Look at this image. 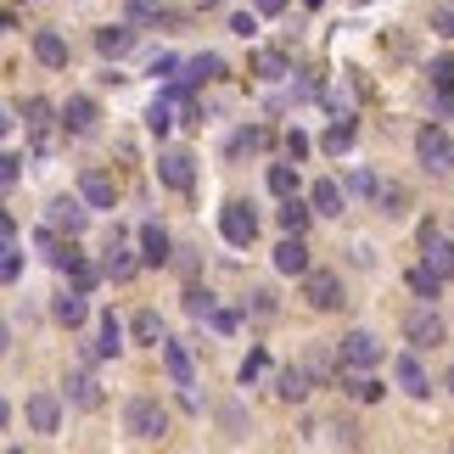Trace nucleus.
I'll list each match as a JSON object with an SVG mask.
<instances>
[{
    "mask_svg": "<svg viewBox=\"0 0 454 454\" xmlns=\"http://www.w3.org/2000/svg\"><path fill=\"white\" fill-rule=\"evenodd\" d=\"M432 84L454 96V57H438V62H432Z\"/></svg>",
    "mask_w": 454,
    "mask_h": 454,
    "instance_id": "c03bdc74",
    "label": "nucleus"
},
{
    "mask_svg": "<svg viewBox=\"0 0 454 454\" xmlns=\"http://www.w3.org/2000/svg\"><path fill=\"white\" fill-rule=\"evenodd\" d=\"M309 219H314V202H298V197H281V231H309Z\"/></svg>",
    "mask_w": 454,
    "mask_h": 454,
    "instance_id": "cd10ccee",
    "label": "nucleus"
},
{
    "mask_svg": "<svg viewBox=\"0 0 454 454\" xmlns=\"http://www.w3.org/2000/svg\"><path fill=\"white\" fill-rule=\"evenodd\" d=\"M286 157H292V163H303V157H309V135H303L298 124L286 129Z\"/></svg>",
    "mask_w": 454,
    "mask_h": 454,
    "instance_id": "49530a36",
    "label": "nucleus"
},
{
    "mask_svg": "<svg viewBox=\"0 0 454 454\" xmlns=\"http://www.w3.org/2000/svg\"><path fill=\"white\" fill-rule=\"evenodd\" d=\"M0 275H6V281H17V275H23V253H17V247H6V258H0Z\"/></svg>",
    "mask_w": 454,
    "mask_h": 454,
    "instance_id": "3c124183",
    "label": "nucleus"
},
{
    "mask_svg": "<svg viewBox=\"0 0 454 454\" xmlns=\"http://www.w3.org/2000/svg\"><path fill=\"white\" fill-rule=\"evenodd\" d=\"M258 146H270V129H258V124H253V129H241L236 141H231V157H241V152H258Z\"/></svg>",
    "mask_w": 454,
    "mask_h": 454,
    "instance_id": "a19ab883",
    "label": "nucleus"
},
{
    "mask_svg": "<svg viewBox=\"0 0 454 454\" xmlns=\"http://www.w3.org/2000/svg\"><path fill=\"white\" fill-rule=\"evenodd\" d=\"M376 191H381V180H376L371 168H354V174H348V197H376Z\"/></svg>",
    "mask_w": 454,
    "mask_h": 454,
    "instance_id": "ea45409f",
    "label": "nucleus"
},
{
    "mask_svg": "<svg viewBox=\"0 0 454 454\" xmlns=\"http://www.w3.org/2000/svg\"><path fill=\"white\" fill-rule=\"evenodd\" d=\"M337 348H342V371H371V364H381V342L371 331H348Z\"/></svg>",
    "mask_w": 454,
    "mask_h": 454,
    "instance_id": "423d86ee",
    "label": "nucleus"
},
{
    "mask_svg": "<svg viewBox=\"0 0 454 454\" xmlns=\"http://www.w3.org/2000/svg\"><path fill=\"white\" fill-rule=\"evenodd\" d=\"M303 298H309V309L331 314V309H342V281L331 270H309L303 275Z\"/></svg>",
    "mask_w": 454,
    "mask_h": 454,
    "instance_id": "39448f33",
    "label": "nucleus"
},
{
    "mask_svg": "<svg viewBox=\"0 0 454 454\" xmlns=\"http://www.w3.org/2000/svg\"><path fill=\"white\" fill-rule=\"evenodd\" d=\"M219 74H224V62L214 57V51H202V57H191V62H185V74H180V84H185V90H197L202 79H219Z\"/></svg>",
    "mask_w": 454,
    "mask_h": 454,
    "instance_id": "b1692460",
    "label": "nucleus"
},
{
    "mask_svg": "<svg viewBox=\"0 0 454 454\" xmlns=\"http://www.w3.org/2000/svg\"><path fill=\"white\" fill-rule=\"evenodd\" d=\"M118 348H124V325H118V314L107 309L101 314V337H96V359H118Z\"/></svg>",
    "mask_w": 454,
    "mask_h": 454,
    "instance_id": "393cba45",
    "label": "nucleus"
},
{
    "mask_svg": "<svg viewBox=\"0 0 454 454\" xmlns=\"http://www.w3.org/2000/svg\"><path fill=\"white\" fill-rule=\"evenodd\" d=\"M79 197L101 214V207H113V202H118V191H113V180H107L101 168H84V174H79Z\"/></svg>",
    "mask_w": 454,
    "mask_h": 454,
    "instance_id": "dca6fc26",
    "label": "nucleus"
},
{
    "mask_svg": "<svg viewBox=\"0 0 454 454\" xmlns=\"http://www.w3.org/2000/svg\"><path fill=\"white\" fill-rule=\"evenodd\" d=\"M253 6L264 12V17H275V12H286V0H253Z\"/></svg>",
    "mask_w": 454,
    "mask_h": 454,
    "instance_id": "5fc2aeb1",
    "label": "nucleus"
},
{
    "mask_svg": "<svg viewBox=\"0 0 454 454\" xmlns=\"http://www.w3.org/2000/svg\"><path fill=\"white\" fill-rule=\"evenodd\" d=\"M180 67H185V62H180V57H168V51H163V57L152 62V74H157V79H174V74H180Z\"/></svg>",
    "mask_w": 454,
    "mask_h": 454,
    "instance_id": "8fccbe9b",
    "label": "nucleus"
},
{
    "mask_svg": "<svg viewBox=\"0 0 454 454\" xmlns=\"http://www.w3.org/2000/svg\"><path fill=\"white\" fill-rule=\"evenodd\" d=\"M320 432H325L320 443H331V449H354V443H359V427H354V421H325Z\"/></svg>",
    "mask_w": 454,
    "mask_h": 454,
    "instance_id": "f704fd0d",
    "label": "nucleus"
},
{
    "mask_svg": "<svg viewBox=\"0 0 454 454\" xmlns=\"http://www.w3.org/2000/svg\"><path fill=\"white\" fill-rule=\"evenodd\" d=\"M23 415H28V432H40V438H51V432L62 427V404H57L51 393H34Z\"/></svg>",
    "mask_w": 454,
    "mask_h": 454,
    "instance_id": "9b49d317",
    "label": "nucleus"
},
{
    "mask_svg": "<svg viewBox=\"0 0 454 454\" xmlns=\"http://www.w3.org/2000/svg\"><path fill=\"white\" fill-rule=\"evenodd\" d=\"M0 180H6V185H17V180H23V157H17V152H6V157H0Z\"/></svg>",
    "mask_w": 454,
    "mask_h": 454,
    "instance_id": "de8ad7c7",
    "label": "nucleus"
},
{
    "mask_svg": "<svg viewBox=\"0 0 454 454\" xmlns=\"http://www.w3.org/2000/svg\"><path fill=\"white\" fill-rule=\"evenodd\" d=\"M253 28H258L253 12H236V17H231V34H241V40H253Z\"/></svg>",
    "mask_w": 454,
    "mask_h": 454,
    "instance_id": "603ef678",
    "label": "nucleus"
},
{
    "mask_svg": "<svg viewBox=\"0 0 454 454\" xmlns=\"http://www.w3.org/2000/svg\"><path fill=\"white\" fill-rule=\"evenodd\" d=\"M264 364H270V354H264V348H253V354L241 359V381H247V387H253V381L264 376Z\"/></svg>",
    "mask_w": 454,
    "mask_h": 454,
    "instance_id": "79ce46f5",
    "label": "nucleus"
},
{
    "mask_svg": "<svg viewBox=\"0 0 454 454\" xmlns=\"http://www.w3.org/2000/svg\"><path fill=\"white\" fill-rule=\"evenodd\" d=\"M34 57H40L45 67H67V40L57 28H40V34H34Z\"/></svg>",
    "mask_w": 454,
    "mask_h": 454,
    "instance_id": "4be33fe9",
    "label": "nucleus"
},
{
    "mask_svg": "<svg viewBox=\"0 0 454 454\" xmlns=\"http://www.w3.org/2000/svg\"><path fill=\"white\" fill-rule=\"evenodd\" d=\"M129 17L135 23H157V17H168V12L157 6V0H129Z\"/></svg>",
    "mask_w": 454,
    "mask_h": 454,
    "instance_id": "a18cd8bd",
    "label": "nucleus"
},
{
    "mask_svg": "<svg viewBox=\"0 0 454 454\" xmlns=\"http://www.w3.org/2000/svg\"><path fill=\"white\" fill-rule=\"evenodd\" d=\"M141 258H146L152 270H163L168 258H174V253H168V236H163V224H157V219L141 224Z\"/></svg>",
    "mask_w": 454,
    "mask_h": 454,
    "instance_id": "412c9836",
    "label": "nucleus"
},
{
    "mask_svg": "<svg viewBox=\"0 0 454 454\" xmlns=\"http://www.w3.org/2000/svg\"><path fill=\"white\" fill-rule=\"evenodd\" d=\"M415 157H421V168L432 174H454V141L443 124H427L421 135H415Z\"/></svg>",
    "mask_w": 454,
    "mask_h": 454,
    "instance_id": "f03ea898",
    "label": "nucleus"
},
{
    "mask_svg": "<svg viewBox=\"0 0 454 454\" xmlns=\"http://www.w3.org/2000/svg\"><path fill=\"white\" fill-rule=\"evenodd\" d=\"M376 202H381V214H387V219H404V214H410V191L398 185V180L381 185V191H376Z\"/></svg>",
    "mask_w": 454,
    "mask_h": 454,
    "instance_id": "c85d7f7f",
    "label": "nucleus"
},
{
    "mask_svg": "<svg viewBox=\"0 0 454 454\" xmlns=\"http://www.w3.org/2000/svg\"><path fill=\"white\" fill-rule=\"evenodd\" d=\"M309 202H314V214H320V219H337L342 207H348V185H337V180H314Z\"/></svg>",
    "mask_w": 454,
    "mask_h": 454,
    "instance_id": "f3484780",
    "label": "nucleus"
},
{
    "mask_svg": "<svg viewBox=\"0 0 454 454\" xmlns=\"http://www.w3.org/2000/svg\"><path fill=\"white\" fill-rule=\"evenodd\" d=\"M247 314H264V320H270V314H275V292H270V286L247 292Z\"/></svg>",
    "mask_w": 454,
    "mask_h": 454,
    "instance_id": "37998d69",
    "label": "nucleus"
},
{
    "mask_svg": "<svg viewBox=\"0 0 454 454\" xmlns=\"http://www.w3.org/2000/svg\"><path fill=\"white\" fill-rule=\"evenodd\" d=\"M207 6H219V0H207Z\"/></svg>",
    "mask_w": 454,
    "mask_h": 454,
    "instance_id": "4d7b16f0",
    "label": "nucleus"
},
{
    "mask_svg": "<svg viewBox=\"0 0 454 454\" xmlns=\"http://www.w3.org/2000/svg\"><path fill=\"white\" fill-rule=\"evenodd\" d=\"M90 214H96V207L90 202H84V197H57V202H51V224H57V231H67V236H79L84 231V224H90Z\"/></svg>",
    "mask_w": 454,
    "mask_h": 454,
    "instance_id": "0eeeda50",
    "label": "nucleus"
},
{
    "mask_svg": "<svg viewBox=\"0 0 454 454\" xmlns=\"http://www.w3.org/2000/svg\"><path fill=\"white\" fill-rule=\"evenodd\" d=\"M236 325H241V314H236V309H214V331H219V337H231Z\"/></svg>",
    "mask_w": 454,
    "mask_h": 454,
    "instance_id": "09e8293b",
    "label": "nucleus"
},
{
    "mask_svg": "<svg viewBox=\"0 0 454 454\" xmlns=\"http://www.w3.org/2000/svg\"><path fill=\"white\" fill-rule=\"evenodd\" d=\"M410 292H415V298H438V292H443V275L438 270H432V264H421V270H410Z\"/></svg>",
    "mask_w": 454,
    "mask_h": 454,
    "instance_id": "2f4dec72",
    "label": "nucleus"
},
{
    "mask_svg": "<svg viewBox=\"0 0 454 454\" xmlns=\"http://www.w3.org/2000/svg\"><path fill=\"white\" fill-rule=\"evenodd\" d=\"M197 157L191 152H163V163H157V180H163L168 191H191V180H197Z\"/></svg>",
    "mask_w": 454,
    "mask_h": 454,
    "instance_id": "9d476101",
    "label": "nucleus"
},
{
    "mask_svg": "<svg viewBox=\"0 0 454 454\" xmlns=\"http://www.w3.org/2000/svg\"><path fill=\"white\" fill-rule=\"evenodd\" d=\"M253 67H258V79H286V74H292L286 51H258V57H253Z\"/></svg>",
    "mask_w": 454,
    "mask_h": 454,
    "instance_id": "473e14b6",
    "label": "nucleus"
},
{
    "mask_svg": "<svg viewBox=\"0 0 454 454\" xmlns=\"http://www.w3.org/2000/svg\"><path fill=\"white\" fill-rule=\"evenodd\" d=\"M303 371L314 381H331V376H342V348H331V342H314L309 354H303Z\"/></svg>",
    "mask_w": 454,
    "mask_h": 454,
    "instance_id": "ddd939ff",
    "label": "nucleus"
},
{
    "mask_svg": "<svg viewBox=\"0 0 454 454\" xmlns=\"http://www.w3.org/2000/svg\"><path fill=\"white\" fill-rule=\"evenodd\" d=\"M275 270L281 275H309V241L298 231H286V241L275 247Z\"/></svg>",
    "mask_w": 454,
    "mask_h": 454,
    "instance_id": "4468645a",
    "label": "nucleus"
},
{
    "mask_svg": "<svg viewBox=\"0 0 454 454\" xmlns=\"http://www.w3.org/2000/svg\"><path fill=\"white\" fill-rule=\"evenodd\" d=\"M185 314H191V320H214V292L185 286Z\"/></svg>",
    "mask_w": 454,
    "mask_h": 454,
    "instance_id": "58836bf2",
    "label": "nucleus"
},
{
    "mask_svg": "<svg viewBox=\"0 0 454 454\" xmlns=\"http://www.w3.org/2000/svg\"><path fill=\"white\" fill-rule=\"evenodd\" d=\"M141 264H146V258H141V253H129V247H124V231H118V236H113V247H107V258H101L107 281H129V275L141 270Z\"/></svg>",
    "mask_w": 454,
    "mask_h": 454,
    "instance_id": "f8f14e48",
    "label": "nucleus"
},
{
    "mask_svg": "<svg viewBox=\"0 0 454 454\" xmlns=\"http://www.w3.org/2000/svg\"><path fill=\"white\" fill-rule=\"evenodd\" d=\"M309 393H314V376L303 371V364H298V371H281V376H275V398H281V404H303Z\"/></svg>",
    "mask_w": 454,
    "mask_h": 454,
    "instance_id": "aec40b11",
    "label": "nucleus"
},
{
    "mask_svg": "<svg viewBox=\"0 0 454 454\" xmlns=\"http://www.w3.org/2000/svg\"><path fill=\"white\" fill-rule=\"evenodd\" d=\"M174 107H180V101H174V90L163 84V96H157L152 107H146V129H152V135H168L174 124H180V118H174Z\"/></svg>",
    "mask_w": 454,
    "mask_h": 454,
    "instance_id": "5701e85b",
    "label": "nucleus"
},
{
    "mask_svg": "<svg viewBox=\"0 0 454 454\" xmlns=\"http://www.w3.org/2000/svg\"><path fill=\"white\" fill-rule=\"evenodd\" d=\"M96 51H101V57H129V51H135V28L129 23H101L96 28Z\"/></svg>",
    "mask_w": 454,
    "mask_h": 454,
    "instance_id": "a211bd4d",
    "label": "nucleus"
},
{
    "mask_svg": "<svg viewBox=\"0 0 454 454\" xmlns=\"http://www.w3.org/2000/svg\"><path fill=\"white\" fill-rule=\"evenodd\" d=\"M404 337H410L415 348H438V342H443V314L432 309V303L410 309V314H404Z\"/></svg>",
    "mask_w": 454,
    "mask_h": 454,
    "instance_id": "20e7f679",
    "label": "nucleus"
},
{
    "mask_svg": "<svg viewBox=\"0 0 454 454\" xmlns=\"http://www.w3.org/2000/svg\"><path fill=\"white\" fill-rule=\"evenodd\" d=\"M393 376H398V387H404L410 398H427L432 393V381H427V371H421V359H415V354H398L393 359Z\"/></svg>",
    "mask_w": 454,
    "mask_h": 454,
    "instance_id": "6ab92c4d",
    "label": "nucleus"
},
{
    "mask_svg": "<svg viewBox=\"0 0 454 454\" xmlns=\"http://www.w3.org/2000/svg\"><path fill=\"white\" fill-rule=\"evenodd\" d=\"M129 331H135V342H157V348H163V314H157V309H141L129 320Z\"/></svg>",
    "mask_w": 454,
    "mask_h": 454,
    "instance_id": "c756f323",
    "label": "nucleus"
},
{
    "mask_svg": "<svg viewBox=\"0 0 454 454\" xmlns=\"http://www.w3.org/2000/svg\"><path fill=\"white\" fill-rule=\"evenodd\" d=\"M62 129L67 135H90L96 129V101L90 96H67L62 101Z\"/></svg>",
    "mask_w": 454,
    "mask_h": 454,
    "instance_id": "2eb2a0df",
    "label": "nucleus"
},
{
    "mask_svg": "<svg viewBox=\"0 0 454 454\" xmlns=\"http://www.w3.org/2000/svg\"><path fill=\"white\" fill-rule=\"evenodd\" d=\"M270 191H275V197H298V168H292V163H275L270 168Z\"/></svg>",
    "mask_w": 454,
    "mask_h": 454,
    "instance_id": "4c0bfd02",
    "label": "nucleus"
},
{
    "mask_svg": "<svg viewBox=\"0 0 454 454\" xmlns=\"http://www.w3.org/2000/svg\"><path fill=\"white\" fill-rule=\"evenodd\" d=\"M443 387H449V393H454V364H449V376H443Z\"/></svg>",
    "mask_w": 454,
    "mask_h": 454,
    "instance_id": "6e6d98bb",
    "label": "nucleus"
},
{
    "mask_svg": "<svg viewBox=\"0 0 454 454\" xmlns=\"http://www.w3.org/2000/svg\"><path fill=\"white\" fill-rule=\"evenodd\" d=\"M23 124H28V135H45V124H51V101H45V96H28Z\"/></svg>",
    "mask_w": 454,
    "mask_h": 454,
    "instance_id": "e433bc0d",
    "label": "nucleus"
},
{
    "mask_svg": "<svg viewBox=\"0 0 454 454\" xmlns=\"http://www.w3.org/2000/svg\"><path fill=\"white\" fill-rule=\"evenodd\" d=\"M421 247H427V264L438 270L443 281H454V241H449V236H438V224H432V219L421 224Z\"/></svg>",
    "mask_w": 454,
    "mask_h": 454,
    "instance_id": "6e6552de",
    "label": "nucleus"
},
{
    "mask_svg": "<svg viewBox=\"0 0 454 454\" xmlns=\"http://www.w3.org/2000/svg\"><path fill=\"white\" fill-rule=\"evenodd\" d=\"M84 298H90V292H79V286H67V292H62V298H57V303H51V320H57V325H67V331H79L84 320H90V303H84Z\"/></svg>",
    "mask_w": 454,
    "mask_h": 454,
    "instance_id": "1a4fd4ad",
    "label": "nucleus"
},
{
    "mask_svg": "<svg viewBox=\"0 0 454 454\" xmlns=\"http://www.w3.org/2000/svg\"><path fill=\"white\" fill-rule=\"evenodd\" d=\"M101 275H107V270H96L90 258H74V264H67V281H74L79 292H96V281H101Z\"/></svg>",
    "mask_w": 454,
    "mask_h": 454,
    "instance_id": "c9c22d12",
    "label": "nucleus"
},
{
    "mask_svg": "<svg viewBox=\"0 0 454 454\" xmlns=\"http://www.w3.org/2000/svg\"><path fill=\"white\" fill-rule=\"evenodd\" d=\"M337 381H342V387H348V393H354V398H359V404H376V398H381V393H387V387H381V381H376V376H337Z\"/></svg>",
    "mask_w": 454,
    "mask_h": 454,
    "instance_id": "72a5a7b5",
    "label": "nucleus"
},
{
    "mask_svg": "<svg viewBox=\"0 0 454 454\" xmlns=\"http://www.w3.org/2000/svg\"><path fill=\"white\" fill-rule=\"evenodd\" d=\"M163 364H168L174 387H191V354H185V342H168L163 337Z\"/></svg>",
    "mask_w": 454,
    "mask_h": 454,
    "instance_id": "bb28decb",
    "label": "nucleus"
},
{
    "mask_svg": "<svg viewBox=\"0 0 454 454\" xmlns=\"http://www.w3.org/2000/svg\"><path fill=\"white\" fill-rule=\"evenodd\" d=\"M124 427H129V438H141V443H157V438L168 432V410L157 404V398L135 393L129 404H124Z\"/></svg>",
    "mask_w": 454,
    "mask_h": 454,
    "instance_id": "f257e3e1",
    "label": "nucleus"
},
{
    "mask_svg": "<svg viewBox=\"0 0 454 454\" xmlns=\"http://www.w3.org/2000/svg\"><path fill=\"white\" fill-rule=\"evenodd\" d=\"M354 135H359V124H354V118H337V124L325 129V141H320V146H325L331 157H342L348 146H354Z\"/></svg>",
    "mask_w": 454,
    "mask_h": 454,
    "instance_id": "7c9ffc66",
    "label": "nucleus"
},
{
    "mask_svg": "<svg viewBox=\"0 0 454 454\" xmlns=\"http://www.w3.org/2000/svg\"><path fill=\"white\" fill-rule=\"evenodd\" d=\"M432 28H438V34H449V40H454V12L443 6V12H432Z\"/></svg>",
    "mask_w": 454,
    "mask_h": 454,
    "instance_id": "864d4df0",
    "label": "nucleus"
},
{
    "mask_svg": "<svg viewBox=\"0 0 454 454\" xmlns=\"http://www.w3.org/2000/svg\"><path fill=\"white\" fill-rule=\"evenodd\" d=\"M67 404L101 410V381H96V376H67Z\"/></svg>",
    "mask_w": 454,
    "mask_h": 454,
    "instance_id": "a878e982",
    "label": "nucleus"
},
{
    "mask_svg": "<svg viewBox=\"0 0 454 454\" xmlns=\"http://www.w3.org/2000/svg\"><path fill=\"white\" fill-rule=\"evenodd\" d=\"M219 231L231 247H253V236H258V214H253V202H224L219 207Z\"/></svg>",
    "mask_w": 454,
    "mask_h": 454,
    "instance_id": "7ed1b4c3",
    "label": "nucleus"
}]
</instances>
